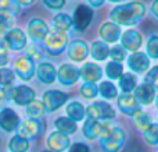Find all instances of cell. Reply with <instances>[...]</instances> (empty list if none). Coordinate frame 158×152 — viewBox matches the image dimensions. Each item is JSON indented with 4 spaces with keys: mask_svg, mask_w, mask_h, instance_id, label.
Instances as JSON below:
<instances>
[{
    "mask_svg": "<svg viewBox=\"0 0 158 152\" xmlns=\"http://www.w3.org/2000/svg\"><path fill=\"white\" fill-rule=\"evenodd\" d=\"M36 75H38V80L42 84L50 85L57 78V70H56L54 64L49 63V61H42L36 67Z\"/></svg>",
    "mask_w": 158,
    "mask_h": 152,
    "instance_id": "cell-19",
    "label": "cell"
},
{
    "mask_svg": "<svg viewBox=\"0 0 158 152\" xmlns=\"http://www.w3.org/2000/svg\"><path fill=\"white\" fill-rule=\"evenodd\" d=\"M147 56L150 59H158V35L150 36L147 42Z\"/></svg>",
    "mask_w": 158,
    "mask_h": 152,
    "instance_id": "cell-41",
    "label": "cell"
},
{
    "mask_svg": "<svg viewBox=\"0 0 158 152\" xmlns=\"http://www.w3.org/2000/svg\"><path fill=\"white\" fill-rule=\"evenodd\" d=\"M25 112H27L28 119L39 120L42 116H44V113H46V108H44V105H43V102H42V101L35 99V101H32V102L27 106Z\"/></svg>",
    "mask_w": 158,
    "mask_h": 152,
    "instance_id": "cell-29",
    "label": "cell"
},
{
    "mask_svg": "<svg viewBox=\"0 0 158 152\" xmlns=\"http://www.w3.org/2000/svg\"><path fill=\"white\" fill-rule=\"evenodd\" d=\"M89 55H90V47L82 39H75V41L69 42L68 47H67V56L74 63H82V61L86 60Z\"/></svg>",
    "mask_w": 158,
    "mask_h": 152,
    "instance_id": "cell-11",
    "label": "cell"
},
{
    "mask_svg": "<svg viewBox=\"0 0 158 152\" xmlns=\"http://www.w3.org/2000/svg\"><path fill=\"white\" fill-rule=\"evenodd\" d=\"M128 67L136 74H142L150 67V57L143 52H135L128 57Z\"/></svg>",
    "mask_w": 158,
    "mask_h": 152,
    "instance_id": "cell-16",
    "label": "cell"
},
{
    "mask_svg": "<svg viewBox=\"0 0 158 152\" xmlns=\"http://www.w3.org/2000/svg\"><path fill=\"white\" fill-rule=\"evenodd\" d=\"M3 42H4V45L7 46V49L18 52V50H22L27 47L28 36L24 29L14 27L13 29H10L3 36Z\"/></svg>",
    "mask_w": 158,
    "mask_h": 152,
    "instance_id": "cell-9",
    "label": "cell"
},
{
    "mask_svg": "<svg viewBox=\"0 0 158 152\" xmlns=\"http://www.w3.org/2000/svg\"><path fill=\"white\" fill-rule=\"evenodd\" d=\"M87 119L98 120V122H108L115 117V110L110 103L107 102H94L87 106L86 109Z\"/></svg>",
    "mask_w": 158,
    "mask_h": 152,
    "instance_id": "cell-6",
    "label": "cell"
},
{
    "mask_svg": "<svg viewBox=\"0 0 158 152\" xmlns=\"http://www.w3.org/2000/svg\"><path fill=\"white\" fill-rule=\"evenodd\" d=\"M44 126L40 120L36 119H25L19 123L18 128H17V134L27 140H35L43 134Z\"/></svg>",
    "mask_w": 158,
    "mask_h": 152,
    "instance_id": "cell-8",
    "label": "cell"
},
{
    "mask_svg": "<svg viewBox=\"0 0 158 152\" xmlns=\"http://www.w3.org/2000/svg\"><path fill=\"white\" fill-rule=\"evenodd\" d=\"M125 142V133L122 128L111 124L110 122L104 123L103 136L100 137V147L104 152H118Z\"/></svg>",
    "mask_w": 158,
    "mask_h": 152,
    "instance_id": "cell-2",
    "label": "cell"
},
{
    "mask_svg": "<svg viewBox=\"0 0 158 152\" xmlns=\"http://www.w3.org/2000/svg\"><path fill=\"white\" fill-rule=\"evenodd\" d=\"M121 27L112 21H106L98 27V36L106 43H115L118 39H121Z\"/></svg>",
    "mask_w": 158,
    "mask_h": 152,
    "instance_id": "cell-14",
    "label": "cell"
},
{
    "mask_svg": "<svg viewBox=\"0 0 158 152\" xmlns=\"http://www.w3.org/2000/svg\"><path fill=\"white\" fill-rule=\"evenodd\" d=\"M144 136V141L150 145L158 144V124H150L143 133Z\"/></svg>",
    "mask_w": 158,
    "mask_h": 152,
    "instance_id": "cell-37",
    "label": "cell"
},
{
    "mask_svg": "<svg viewBox=\"0 0 158 152\" xmlns=\"http://www.w3.org/2000/svg\"><path fill=\"white\" fill-rule=\"evenodd\" d=\"M19 117L15 110L11 108H3L0 110V128L6 133H11V131H17L19 126Z\"/></svg>",
    "mask_w": 158,
    "mask_h": 152,
    "instance_id": "cell-15",
    "label": "cell"
},
{
    "mask_svg": "<svg viewBox=\"0 0 158 152\" xmlns=\"http://www.w3.org/2000/svg\"><path fill=\"white\" fill-rule=\"evenodd\" d=\"M13 2V6H15L17 8H28V7H32L33 4L36 3V0H11Z\"/></svg>",
    "mask_w": 158,
    "mask_h": 152,
    "instance_id": "cell-44",
    "label": "cell"
},
{
    "mask_svg": "<svg viewBox=\"0 0 158 152\" xmlns=\"http://www.w3.org/2000/svg\"><path fill=\"white\" fill-rule=\"evenodd\" d=\"M25 55L29 56L32 60H40L44 55V49L40 45L32 43V45H29V46H27V53H25Z\"/></svg>",
    "mask_w": 158,
    "mask_h": 152,
    "instance_id": "cell-38",
    "label": "cell"
},
{
    "mask_svg": "<svg viewBox=\"0 0 158 152\" xmlns=\"http://www.w3.org/2000/svg\"><path fill=\"white\" fill-rule=\"evenodd\" d=\"M79 91H81V95L85 99H94L98 94V87L93 83H85Z\"/></svg>",
    "mask_w": 158,
    "mask_h": 152,
    "instance_id": "cell-36",
    "label": "cell"
},
{
    "mask_svg": "<svg viewBox=\"0 0 158 152\" xmlns=\"http://www.w3.org/2000/svg\"><path fill=\"white\" fill-rule=\"evenodd\" d=\"M52 28H53V31L68 34L69 31L74 28L72 16H69L68 13H64V11H60V13L54 14V17L52 18Z\"/></svg>",
    "mask_w": 158,
    "mask_h": 152,
    "instance_id": "cell-21",
    "label": "cell"
},
{
    "mask_svg": "<svg viewBox=\"0 0 158 152\" xmlns=\"http://www.w3.org/2000/svg\"><path fill=\"white\" fill-rule=\"evenodd\" d=\"M65 113H67V117H69L71 120L74 122H82L85 119V114H86V109L83 108L81 102L78 101H72L67 105L65 108Z\"/></svg>",
    "mask_w": 158,
    "mask_h": 152,
    "instance_id": "cell-26",
    "label": "cell"
},
{
    "mask_svg": "<svg viewBox=\"0 0 158 152\" xmlns=\"http://www.w3.org/2000/svg\"><path fill=\"white\" fill-rule=\"evenodd\" d=\"M93 18H94V11L89 4H78L72 11V24L74 29L77 32H85L90 27Z\"/></svg>",
    "mask_w": 158,
    "mask_h": 152,
    "instance_id": "cell-5",
    "label": "cell"
},
{
    "mask_svg": "<svg viewBox=\"0 0 158 152\" xmlns=\"http://www.w3.org/2000/svg\"><path fill=\"white\" fill-rule=\"evenodd\" d=\"M67 99H68V95L63 91H58V89H49L42 96V102L46 108V112L58 110L63 105H65Z\"/></svg>",
    "mask_w": 158,
    "mask_h": 152,
    "instance_id": "cell-10",
    "label": "cell"
},
{
    "mask_svg": "<svg viewBox=\"0 0 158 152\" xmlns=\"http://www.w3.org/2000/svg\"><path fill=\"white\" fill-rule=\"evenodd\" d=\"M36 94L31 87L28 85H17L14 87L13 102L18 106H28L32 101H35Z\"/></svg>",
    "mask_w": 158,
    "mask_h": 152,
    "instance_id": "cell-17",
    "label": "cell"
},
{
    "mask_svg": "<svg viewBox=\"0 0 158 152\" xmlns=\"http://www.w3.org/2000/svg\"><path fill=\"white\" fill-rule=\"evenodd\" d=\"M104 2H106V0H87V4L92 8H98L104 4Z\"/></svg>",
    "mask_w": 158,
    "mask_h": 152,
    "instance_id": "cell-46",
    "label": "cell"
},
{
    "mask_svg": "<svg viewBox=\"0 0 158 152\" xmlns=\"http://www.w3.org/2000/svg\"><path fill=\"white\" fill-rule=\"evenodd\" d=\"M135 98H136V101L140 105L147 106V105H150L154 101V98H156V89H154V87H151L150 84L143 83V84H140V85H137L136 89H135Z\"/></svg>",
    "mask_w": 158,
    "mask_h": 152,
    "instance_id": "cell-22",
    "label": "cell"
},
{
    "mask_svg": "<svg viewBox=\"0 0 158 152\" xmlns=\"http://www.w3.org/2000/svg\"><path fill=\"white\" fill-rule=\"evenodd\" d=\"M123 74V67L121 63L117 61H110L106 66V75L110 80H119Z\"/></svg>",
    "mask_w": 158,
    "mask_h": 152,
    "instance_id": "cell-33",
    "label": "cell"
},
{
    "mask_svg": "<svg viewBox=\"0 0 158 152\" xmlns=\"http://www.w3.org/2000/svg\"><path fill=\"white\" fill-rule=\"evenodd\" d=\"M43 6L49 11H57L60 13L67 4V0H42Z\"/></svg>",
    "mask_w": 158,
    "mask_h": 152,
    "instance_id": "cell-40",
    "label": "cell"
},
{
    "mask_svg": "<svg viewBox=\"0 0 158 152\" xmlns=\"http://www.w3.org/2000/svg\"><path fill=\"white\" fill-rule=\"evenodd\" d=\"M146 14V6L140 0H132L125 4L115 6L111 11H110V20L115 24L123 25V27H131L144 17Z\"/></svg>",
    "mask_w": 158,
    "mask_h": 152,
    "instance_id": "cell-1",
    "label": "cell"
},
{
    "mask_svg": "<svg viewBox=\"0 0 158 152\" xmlns=\"http://www.w3.org/2000/svg\"><path fill=\"white\" fill-rule=\"evenodd\" d=\"M90 56L97 61L106 60L110 56V47L106 42L103 41H94L90 46Z\"/></svg>",
    "mask_w": 158,
    "mask_h": 152,
    "instance_id": "cell-27",
    "label": "cell"
},
{
    "mask_svg": "<svg viewBox=\"0 0 158 152\" xmlns=\"http://www.w3.org/2000/svg\"><path fill=\"white\" fill-rule=\"evenodd\" d=\"M156 103H157V108H158V96H157V99H156Z\"/></svg>",
    "mask_w": 158,
    "mask_h": 152,
    "instance_id": "cell-52",
    "label": "cell"
},
{
    "mask_svg": "<svg viewBox=\"0 0 158 152\" xmlns=\"http://www.w3.org/2000/svg\"><path fill=\"white\" fill-rule=\"evenodd\" d=\"M15 25V13L11 8L0 10V36H4L10 29H13Z\"/></svg>",
    "mask_w": 158,
    "mask_h": 152,
    "instance_id": "cell-25",
    "label": "cell"
},
{
    "mask_svg": "<svg viewBox=\"0 0 158 152\" xmlns=\"http://www.w3.org/2000/svg\"><path fill=\"white\" fill-rule=\"evenodd\" d=\"M111 3H121V2H125V0H108Z\"/></svg>",
    "mask_w": 158,
    "mask_h": 152,
    "instance_id": "cell-50",
    "label": "cell"
},
{
    "mask_svg": "<svg viewBox=\"0 0 158 152\" xmlns=\"http://www.w3.org/2000/svg\"><path fill=\"white\" fill-rule=\"evenodd\" d=\"M110 57L112 59V61L121 63V61L125 60V57H126V50L123 49L121 45H115V46L110 47Z\"/></svg>",
    "mask_w": 158,
    "mask_h": 152,
    "instance_id": "cell-39",
    "label": "cell"
},
{
    "mask_svg": "<svg viewBox=\"0 0 158 152\" xmlns=\"http://www.w3.org/2000/svg\"><path fill=\"white\" fill-rule=\"evenodd\" d=\"M150 10H151V14L158 20V0H153L150 6Z\"/></svg>",
    "mask_w": 158,
    "mask_h": 152,
    "instance_id": "cell-47",
    "label": "cell"
},
{
    "mask_svg": "<svg viewBox=\"0 0 158 152\" xmlns=\"http://www.w3.org/2000/svg\"><path fill=\"white\" fill-rule=\"evenodd\" d=\"M137 87V78L136 75L131 74V73H125L122 77L119 78V88L123 91V94H129V92L135 91Z\"/></svg>",
    "mask_w": 158,
    "mask_h": 152,
    "instance_id": "cell-31",
    "label": "cell"
},
{
    "mask_svg": "<svg viewBox=\"0 0 158 152\" xmlns=\"http://www.w3.org/2000/svg\"><path fill=\"white\" fill-rule=\"evenodd\" d=\"M8 150L10 152H27L29 150V140L15 134L8 141Z\"/></svg>",
    "mask_w": 158,
    "mask_h": 152,
    "instance_id": "cell-30",
    "label": "cell"
},
{
    "mask_svg": "<svg viewBox=\"0 0 158 152\" xmlns=\"http://www.w3.org/2000/svg\"><path fill=\"white\" fill-rule=\"evenodd\" d=\"M25 27H27L25 28V34H27L28 39H31L32 43H36V45L43 43L46 36L52 31L47 21H44L40 17H31Z\"/></svg>",
    "mask_w": 158,
    "mask_h": 152,
    "instance_id": "cell-3",
    "label": "cell"
},
{
    "mask_svg": "<svg viewBox=\"0 0 158 152\" xmlns=\"http://www.w3.org/2000/svg\"><path fill=\"white\" fill-rule=\"evenodd\" d=\"M81 77L83 78L85 83H97L103 75V70L96 63H85L81 67Z\"/></svg>",
    "mask_w": 158,
    "mask_h": 152,
    "instance_id": "cell-24",
    "label": "cell"
},
{
    "mask_svg": "<svg viewBox=\"0 0 158 152\" xmlns=\"http://www.w3.org/2000/svg\"><path fill=\"white\" fill-rule=\"evenodd\" d=\"M68 152H90V151H89V147H87L86 144L77 142V144H74L71 148H69Z\"/></svg>",
    "mask_w": 158,
    "mask_h": 152,
    "instance_id": "cell-45",
    "label": "cell"
},
{
    "mask_svg": "<svg viewBox=\"0 0 158 152\" xmlns=\"http://www.w3.org/2000/svg\"><path fill=\"white\" fill-rule=\"evenodd\" d=\"M79 77H81V70L78 69L75 64L71 63H64L58 67L57 70V78L60 84L65 87H71L75 83H78Z\"/></svg>",
    "mask_w": 158,
    "mask_h": 152,
    "instance_id": "cell-12",
    "label": "cell"
},
{
    "mask_svg": "<svg viewBox=\"0 0 158 152\" xmlns=\"http://www.w3.org/2000/svg\"><path fill=\"white\" fill-rule=\"evenodd\" d=\"M98 94L104 99H114L118 96V89L111 81H103L98 87Z\"/></svg>",
    "mask_w": 158,
    "mask_h": 152,
    "instance_id": "cell-32",
    "label": "cell"
},
{
    "mask_svg": "<svg viewBox=\"0 0 158 152\" xmlns=\"http://www.w3.org/2000/svg\"><path fill=\"white\" fill-rule=\"evenodd\" d=\"M69 36L65 32H58V31H50V34L46 36L44 42L42 43L44 52H47L52 56H58L68 47Z\"/></svg>",
    "mask_w": 158,
    "mask_h": 152,
    "instance_id": "cell-4",
    "label": "cell"
},
{
    "mask_svg": "<svg viewBox=\"0 0 158 152\" xmlns=\"http://www.w3.org/2000/svg\"><path fill=\"white\" fill-rule=\"evenodd\" d=\"M14 80H15V73H14V70L6 69V67L0 69V87H3V88L11 87L14 84Z\"/></svg>",
    "mask_w": 158,
    "mask_h": 152,
    "instance_id": "cell-34",
    "label": "cell"
},
{
    "mask_svg": "<svg viewBox=\"0 0 158 152\" xmlns=\"http://www.w3.org/2000/svg\"><path fill=\"white\" fill-rule=\"evenodd\" d=\"M74 2H81V0H74Z\"/></svg>",
    "mask_w": 158,
    "mask_h": 152,
    "instance_id": "cell-53",
    "label": "cell"
},
{
    "mask_svg": "<svg viewBox=\"0 0 158 152\" xmlns=\"http://www.w3.org/2000/svg\"><path fill=\"white\" fill-rule=\"evenodd\" d=\"M14 73L21 78L22 81H29L36 73L35 60L27 55H21L14 60Z\"/></svg>",
    "mask_w": 158,
    "mask_h": 152,
    "instance_id": "cell-7",
    "label": "cell"
},
{
    "mask_svg": "<svg viewBox=\"0 0 158 152\" xmlns=\"http://www.w3.org/2000/svg\"><path fill=\"white\" fill-rule=\"evenodd\" d=\"M118 108L121 112L128 116H133L136 112L140 110V103L136 101L135 95L131 94H122L118 96Z\"/></svg>",
    "mask_w": 158,
    "mask_h": 152,
    "instance_id": "cell-20",
    "label": "cell"
},
{
    "mask_svg": "<svg viewBox=\"0 0 158 152\" xmlns=\"http://www.w3.org/2000/svg\"><path fill=\"white\" fill-rule=\"evenodd\" d=\"M42 152H54V151H50V150H44V151H42Z\"/></svg>",
    "mask_w": 158,
    "mask_h": 152,
    "instance_id": "cell-51",
    "label": "cell"
},
{
    "mask_svg": "<svg viewBox=\"0 0 158 152\" xmlns=\"http://www.w3.org/2000/svg\"><path fill=\"white\" fill-rule=\"evenodd\" d=\"M104 123L106 122H98V120H92L87 119L83 123V127H82V133L86 137L87 140H96L100 138L103 136L104 131Z\"/></svg>",
    "mask_w": 158,
    "mask_h": 152,
    "instance_id": "cell-23",
    "label": "cell"
},
{
    "mask_svg": "<svg viewBox=\"0 0 158 152\" xmlns=\"http://www.w3.org/2000/svg\"><path fill=\"white\" fill-rule=\"evenodd\" d=\"M144 81L147 84H150L151 87H154V89H158V66H154L151 70H148Z\"/></svg>",
    "mask_w": 158,
    "mask_h": 152,
    "instance_id": "cell-42",
    "label": "cell"
},
{
    "mask_svg": "<svg viewBox=\"0 0 158 152\" xmlns=\"http://www.w3.org/2000/svg\"><path fill=\"white\" fill-rule=\"evenodd\" d=\"M143 45V35L136 29H126L121 35V46L129 52H139Z\"/></svg>",
    "mask_w": 158,
    "mask_h": 152,
    "instance_id": "cell-13",
    "label": "cell"
},
{
    "mask_svg": "<svg viewBox=\"0 0 158 152\" xmlns=\"http://www.w3.org/2000/svg\"><path fill=\"white\" fill-rule=\"evenodd\" d=\"M54 126H56V128H57V131H60V133H63V134H67V136L77 133V130H78L77 122L71 120L67 116L58 117V119L54 122Z\"/></svg>",
    "mask_w": 158,
    "mask_h": 152,
    "instance_id": "cell-28",
    "label": "cell"
},
{
    "mask_svg": "<svg viewBox=\"0 0 158 152\" xmlns=\"http://www.w3.org/2000/svg\"><path fill=\"white\" fill-rule=\"evenodd\" d=\"M46 144L50 151L63 152L69 148V138L67 134H63V133H60V131H53V133H50L49 137H47Z\"/></svg>",
    "mask_w": 158,
    "mask_h": 152,
    "instance_id": "cell-18",
    "label": "cell"
},
{
    "mask_svg": "<svg viewBox=\"0 0 158 152\" xmlns=\"http://www.w3.org/2000/svg\"><path fill=\"white\" fill-rule=\"evenodd\" d=\"M132 117H133L135 124H136L139 128H143V130H146V128H147L148 126L151 124V117H150V114L146 113V112H143L142 109H140L139 112H136V113H135Z\"/></svg>",
    "mask_w": 158,
    "mask_h": 152,
    "instance_id": "cell-35",
    "label": "cell"
},
{
    "mask_svg": "<svg viewBox=\"0 0 158 152\" xmlns=\"http://www.w3.org/2000/svg\"><path fill=\"white\" fill-rule=\"evenodd\" d=\"M7 101V96H6V89L3 87H0V106L4 105V102Z\"/></svg>",
    "mask_w": 158,
    "mask_h": 152,
    "instance_id": "cell-49",
    "label": "cell"
},
{
    "mask_svg": "<svg viewBox=\"0 0 158 152\" xmlns=\"http://www.w3.org/2000/svg\"><path fill=\"white\" fill-rule=\"evenodd\" d=\"M8 61H10L8 60V49L4 45V42L0 41V69L4 67Z\"/></svg>",
    "mask_w": 158,
    "mask_h": 152,
    "instance_id": "cell-43",
    "label": "cell"
},
{
    "mask_svg": "<svg viewBox=\"0 0 158 152\" xmlns=\"http://www.w3.org/2000/svg\"><path fill=\"white\" fill-rule=\"evenodd\" d=\"M13 2L11 0H0V10H4V8H11Z\"/></svg>",
    "mask_w": 158,
    "mask_h": 152,
    "instance_id": "cell-48",
    "label": "cell"
}]
</instances>
